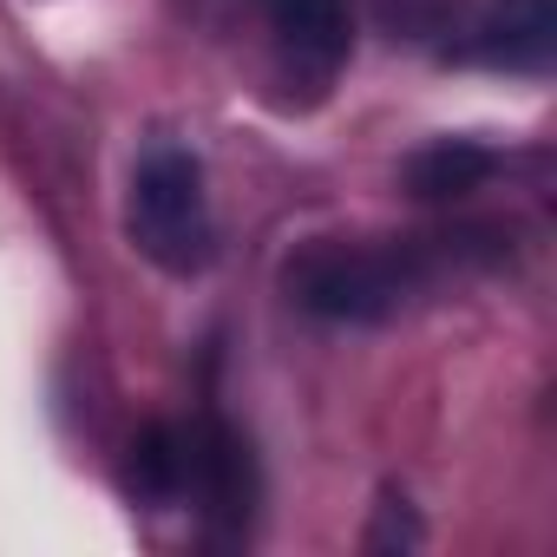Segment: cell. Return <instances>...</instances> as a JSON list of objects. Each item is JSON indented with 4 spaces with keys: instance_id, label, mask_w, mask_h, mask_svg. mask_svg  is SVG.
<instances>
[{
    "instance_id": "52a82bcc",
    "label": "cell",
    "mask_w": 557,
    "mask_h": 557,
    "mask_svg": "<svg viewBox=\"0 0 557 557\" xmlns=\"http://www.w3.org/2000/svg\"><path fill=\"white\" fill-rule=\"evenodd\" d=\"M125 485H132V498L151 505V511L177 505L184 485H190V433L171 426V420L145 426V433L132 440V459H125Z\"/></svg>"
},
{
    "instance_id": "ba28073f",
    "label": "cell",
    "mask_w": 557,
    "mask_h": 557,
    "mask_svg": "<svg viewBox=\"0 0 557 557\" xmlns=\"http://www.w3.org/2000/svg\"><path fill=\"white\" fill-rule=\"evenodd\" d=\"M368 544H374V550H394V544H400V550H413V544H420V524H413L407 498H394V492L381 498V524L368 531Z\"/></svg>"
},
{
    "instance_id": "7a4b0ae2",
    "label": "cell",
    "mask_w": 557,
    "mask_h": 557,
    "mask_svg": "<svg viewBox=\"0 0 557 557\" xmlns=\"http://www.w3.org/2000/svg\"><path fill=\"white\" fill-rule=\"evenodd\" d=\"M283 289L315 322H387L420 289V256L381 243H309Z\"/></svg>"
},
{
    "instance_id": "3957f363",
    "label": "cell",
    "mask_w": 557,
    "mask_h": 557,
    "mask_svg": "<svg viewBox=\"0 0 557 557\" xmlns=\"http://www.w3.org/2000/svg\"><path fill=\"white\" fill-rule=\"evenodd\" d=\"M184 492L203 505V518L223 537H243L249 531V511H256V459H249V440L230 420H197L190 426V485Z\"/></svg>"
},
{
    "instance_id": "6da1fadb",
    "label": "cell",
    "mask_w": 557,
    "mask_h": 557,
    "mask_svg": "<svg viewBox=\"0 0 557 557\" xmlns=\"http://www.w3.org/2000/svg\"><path fill=\"white\" fill-rule=\"evenodd\" d=\"M125 230L132 249L145 262H158L164 275H203L216 256V223H210V190H203V164L184 145H151L132 171V197H125Z\"/></svg>"
},
{
    "instance_id": "5b68a950",
    "label": "cell",
    "mask_w": 557,
    "mask_h": 557,
    "mask_svg": "<svg viewBox=\"0 0 557 557\" xmlns=\"http://www.w3.org/2000/svg\"><path fill=\"white\" fill-rule=\"evenodd\" d=\"M479 47H485L492 66H511V73L550 66V53H557V0H485Z\"/></svg>"
},
{
    "instance_id": "8992f818",
    "label": "cell",
    "mask_w": 557,
    "mask_h": 557,
    "mask_svg": "<svg viewBox=\"0 0 557 557\" xmlns=\"http://www.w3.org/2000/svg\"><path fill=\"white\" fill-rule=\"evenodd\" d=\"M492 171H498L492 145H479V138H440V145H420L400 177H407V190L420 203H453V197H472Z\"/></svg>"
},
{
    "instance_id": "277c9868",
    "label": "cell",
    "mask_w": 557,
    "mask_h": 557,
    "mask_svg": "<svg viewBox=\"0 0 557 557\" xmlns=\"http://www.w3.org/2000/svg\"><path fill=\"white\" fill-rule=\"evenodd\" d=\"M262 21L289 66L335 79L342 60L355 53V0H262Z\"/></svg>"
}]
</instances>
